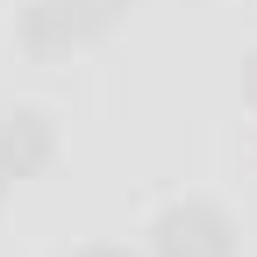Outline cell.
<instances>
[{
    "instance_id": "obj_1",
    "label": "cell",
    "mask_w": 257,
    "mask_h": 257,
    "mask_svg": "<svg viewBox=\"0 0 257 257\" xmlns=\"http://www.w3.org/2000/svg\"><path fill=\"white\" fill-rule=\"evenodd\" d=\"M128 15V0H29L22 22H15V36L29 57H72L86 43H100L114 36Z\"/></svg>"
},
{
    "instance_id": "obj_2",
    "label": "cell",
    "mask_w": 257,
    "mask_h": 257,
    "mask_svg": "<svg viewBox=\"0 0 257 257\" xmlns=\"http://www.w3.org/2000/svg\"><path fill=\"white\" fill-rule=\"evenodd\" d=\"M157 257H236V221L214 200H179L157 214Z\"/></svg>"
},
{
    "instance_id": "obj_3",
    "label": "cell",
    "mask_w": 257,
    "mask_h": 257,
    "mask_svg": "<svg viewBox=\"0 0 257 257\" xmlns=\"http://www.w3.org/2000/svg\"><path fill=\"white\" fill-rule=\"evenodd\" d=\"M50 157H57V121L50 114H36V107L0 114V172H8V179L50 172Z\"/></svg>"
},
{
    "instance_id": "obj_4",
    "label": "cell",
    "mask_w": 257,
    "mask_h": 257,
    "mask_svg": "<svg viewBox=\"0 0 257 257\" xmlns=\"http://www.w3.org/2000/svg\"><path fill=\"white\" fill-rule=\"evenodd\" d=\"M79 257H136V250H121V243H86Z\"/></svg>"
},
{
    "instance_id": "obj_5",
    "label": "cell",
    "mask_w": 257,
    "mask_h": 257,
    "mask_svg": "<svg viewBox=\"0 0 257 257\" xmlns=\"http://www.w3.org/2000/svg\"><path fill=\"white\" fill-rule=\"evenodd\" d=\"M243 93H250V107H257V57L243 64Z\"/></svg>"
},
{
    "instance_id": "obj_6",
    "label": "cell",
    "mask_w": 257,
    "mask_h": 257,
    "mask_svg": "<svg viewBox=\"0 0 257 257\" xmlns=\"http://www.w3.org/2000/svg\"><path fill=\"white\" fill-rule=\"evenodd\" d=\"M8 186H15V179H8V172H0V200H8Z\"/></svg>"
}]
</instances>
